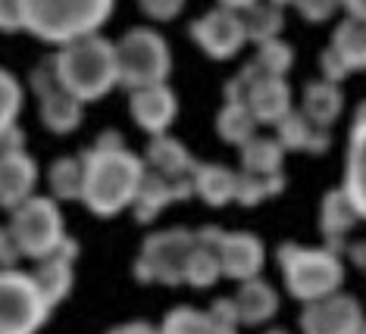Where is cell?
I'll return each instance as SVG.
<instances>
[{
  "mask_svg": "<svg viewBox=\"0 0 366 334\" xmlns=\"http://www.w3.org/2000/svg\"><path fill=\"white\" fill-rule=\"evenodd\" d=\"M85 160V188L81 203L97 219L132 210L138 197V188L147 175V166L129 147H91L81 153Z\"/></svg>",
  "mask_w": 366,
  "mask_h": 334,
  "instance_id": "cell-1",
  "label": "cell"
},
{
  "mask_svg": "<svg viewBox=\"0 0 366 334\" xmlns=\"http://www.w3.org/2000/svg\"><path fill=\"white\" fill-rule=\"evenodd\" d=\"M56 81L66 94H72L79 103H94L104 100L119 85V69H116V44L104 35H91L81 41L60 47L51 56Z\"/></svg>",
  "mask_w": 366,
  "mask_h": 334,
  "instance_id": "cell-2",
  "label": "cell"
},
{
  "mask_svg": "<svg viewBox=\"0 0 366 334\" xmlns=\"http://www.w3.org/2000/svg\"><path fill=\"white\" fill-rule=\"evenodd\" d=\"M116 0H22V25L31 38L54 47L101 35Z\"/></svg>",
  "mask_w": 366,
  "mask_h": 334,
  "instance_id": "cell-3",
  "label": "cell"
},
{
  "mask_svg": "<svg viewBox=\"0 0 366 334\" xmlns=\"http://www.w3.org/2000/svg\"><path fill=\"white\" fill-rule=\"evenodd\" d=\"M279 269L285 290L301 303H313L329 294H338L345 281V263L341 253L329 247H304V244H282L279 247Z\"/></svg>",
  "mask_w": 366,
  "mask_h": 334,
  "instance_id": "cell-4",
  "label": "cell"
},
{
  "mask_svg": "<svg viewBox=\"0 0 366 334\" xmlns=\"http://www.w3.org/2000/svg\"><path fill=\"white\" fill-rule=\"evenodd\" d=\"M116 69H119V85L129 91L166 85L172 72V50L157 29L138 25L116 41Z\"/></svg>",
  "mask_w": 366,
  "mask_h": 334,
  "instance_id": "cell-5",
  "label": "cell"
},
{
  "mask_svg": "<svg viewBox=\"0 0 366 334\" xmlns=\"http://www.w3.org/2000/svg\"><path fill=\"white\" fill-rule=\"evenodd\" d=\"M10 231L19 244L22 256L26 260H44V256H54L60 244L69 235H66V222L60 213V203L54 197H29L26 203H19L10 213Z\"/></svg>",
  "mask_w": 366,
  "mask_h": 334,
  "instance_id": "cell-6",
  "label": "cell"
},
{
  "mask_svg": "<svg viewBox=\"0 0 366 334\" xmlns=\"http://www.w3.org/2000/svg\"><path fill=\"white\" fill-rule=\"evenodd\" d=\"M194 250V231L188 228H166L144 238L135 260V278L141 285H185L188 256Z\"/></svg>",
  "mask_w": 366,
  "mask_h": 334,
  "instance_id": "cell-7",
  "label": "cell"
},
{
  "mask_svg": "<svg viewBox=\"0 0 366 334\" xmlns=\"http://www.w3.org/2000/svg\"><path fill=\"white\" fill-rule=\"evenodd\" d=\"M51 319V303L31 272L0 269V334H38Z\"/></svg>",
  "mask_w": 366,
  "mask_h": 334,
  "instance_id": "cell-8",
  "label": "cell"
},
{
  "mask_svg": "<svg viewBox=\"0 0 366 334\" xmlns=\"http://www.w3.org/2000/svg\"><path fill=\"white\" fill-rule=\"evenodd\" d=\"M31 91L38 97V119L44 125L51 135H72V131L81 125L85 119V103H79L72 94H66L56 81V72H54V60H44L41 66L31 69V79H29Z\"/></svg>",
  "mask_w": 366,
  "mask_h": 334,
  "instance_id": "cell-9",
  "label": "cell"
},
{
  "mask_svg": "<svg viewBox=\"0 0 366 334\" xmlns=\"http://www.w3.org/2000/svg\"><path fill=\"white\" fill-rule=\"evenodd\" d=\"M301 334H366V315L360 300L338 290V294L304 303Z\"/></svg>",
  "mask_w": 366,
  "mask_h": 334,
  "instance_id": "cell-10",
  "label": "cell"
},
{
  "mask_svg": "<svg viewBox=\"0 0 366 334\" xmlns=\"http://www.w3.org/2000/svg\"><path fill=\"white\" fill-rule=\"evenodd\" d=\"M188 31H191V38H194V44L201 47L210 60H232V56H238L241 47L247 44L241 13L226 10V6H216V10L197 16Z\"/></svg>",
  "mask_w": 366,
  "mask_h": 334,
  "instance_id": "cell-11",
  "label": "cell"
},
{
  "mask_svg": "<svg viewBox=\"0 0 366 334\" xmlns=\"http://www.w3.org/2000/svg\"><path fill=\"white\" fill-rule=\"evenodd\" d=\"M216 256H219V269L232 281H251L260 278L263 263H266V247L254 231H222L219 244H216Z\"/></svg>",
  "mask_w": 366,
  "mask_h": 334,
  "instance_id": "cell-12",
  "label": "cell"
},
{
  "mask_svg": "<svg viewBox=\"0 0 366 334\" xmlns=\"http://www.w3.org/2000/svg\"><path fill=\"white\" fill-rule=\"evenodd\" d=\"M129 113H132V122H135L141 131H147L151 138L166 135L179 116V97L169 85H151V88L129 91Z\"/></svg>",
  "mask_w": 366,
  "mask_h": 334,
  "instance_id": "cell-13",
  "label": "cell"
},
{
  "mask_svg": "<svg viewBox=\"0 0 366 334\" xmlns=\"http://www.w3.org/2000/svg\"><path fill=\"white\" fill-rule=\"evenodd\" d=\"M76 260H79V244L72 238H66L54 256L38 260L35 269H31V278H35L44 300L51 303V310L60 306L72 294V285H76Z\"/></svg>",
  "mask_w": 366,
  "mask_h": 334,
  "instance_id": "cell-14",
  "label": "cell"
},
{
  "mask_svg": "<svg viewBox=\"0 0 366 334\" xmlns=\"http://www.w3.org/2000/svg\"><path fill=\"white\" fill-rule=\"evenodd\" d=\"M38 163L29 150H0V210H16L35 197Z\"/></svg>",
  "mask_w": 366,
  "mask_h": 334,
  "instance_id": "cell-15",
  "label": "cell"
},
{
  "mask_svg": "<svg viewBox=\"0 0 366 334\" xmlns=\"http://www.w3.org/2000/svg\"><path fill=\"white\" fill-rule=\"evenodd\" d=\"M244 103L260 125H279L291 110H295V106H291L288 81L276 79V75H263L260 69L254 72L251 85H247V91H244Z\"/></svg>",
  "mask_w": 366,
  "mask_h": 334,
  "instance_id": "cell-16",
  "label": "cell"
},
{
  "mask_svg": "<svg viewBox=\"0 0 366 334\" xmlns=\"http://www.w3.org/2000/svg\"><path fill=\"white\" fill-rule=\"evenodd\" d=\"M191 194H194L191 178L188 181H169V178H163V175H157V172H147L144 181H141V188H138L135 203H132V213H135L138 222L147 225V222H154L169 203L188 200Z\"/></svg>",
  "mask_w": 366,
  "mask_h": 334,
  "instance_id": "cell-17",
  "label": "cell"
},
{
  "mask_svg": "<svg viewBox=\"0 0 366 334\" xmlns=\"http://www.w3.org/2000/svg\"><path fill=\"white\" fill-rule=\"evenodd\" d=\"M360 225V216H357L351 197L345 194V188H332L320 203V231L326 238V247L341 253L347 244V235Z\"/></svg>",
  "mask_w": 366,
  "mask_h": 334,
  "instance_id": "cell-18",
  "label": "cell"
},
{
  "mask_svg": "<svg viewBox=\"0 0 366 334\" xmlns=\"http://www.w3.org/2000/svg\"><path fill=\"white\" fill-rule=\"evenodd\" d=\"M147 172H157L169 181H188L197 169V160L188 153V147L172 135H157L144 150Z\"/></svg>",
  "mask_w": 366,
  "mask_h": 334,
  "instance_id": "cell-19",
  "label": "cell"
},
{
  "mask_svg": "<svg viewBox=\"0 0 366 334\" xmlns=\"http://www.w3.org/2000/svg\"><path fill=\"white\" fill-rule=\"evenodd\" d=\"M235 306H238V322L247 325V328H257V325H266L269 319H276L279 294L269 281L251 278V281H241L238 285Z\"/></svg>",
  "mask_w": 366,
  "mask_h": 334,
  "instance_id": "cell-20",
  "label": "cell"
},
{
  "mask_svg": "<svg viewBox=\"0 0 366 334\" xmlns=\"http://www.w3.org/2000/svg\"><path fill=\"white\" fill-rule=\"evenodd\" d=\"M345 194L351 197L360 222H366V125H354L347 138V160H345Z\"/></svg>",
  "mask_w": 366,
  "mask_h": 334,
  "instance_id": "cell-21",
  "label": "cell"
},
{
  "mask_svg": "<svg viewBox=\"0 0 366 334\" xmlns=\"http://www.w3.org/2000/svg\"><path fill=\"white\" fill-rule=\"evenodd\" d=\"M276 141L282 150H307V153H326L332 144L329 128H316L301 110H291L285 119L276 125Z\"/></svg>",
  "mask_w": 366,
  "mask_h": 334,
  "instance_id": "cell-22",
  "label": "cell"
},
{
  "mask_svg": "<svg viewBox=\"0 0 366 334\" xmlns=\"http://www.w3.org/2000/svg\"><path fill=\"white\" fill-rule=\"evenodd\" d=\"M341 110H345L341 85H332L326 79L307 81L304 97H301V113L316 125V128H332V125L338 122Z\"/></svg>",
  "mask_w": 366,
  "mask_h": 334,
  "instance_id": "cell-23",
  "label": "cell"
},
{
  "mask_svg": "<svg viewBox=\"0 0 366 334\" xmlns=\"http://www.w3.org/2000/svg\"><path fill=\"white\" fill-rule=\"evenodd\" d=\"M191 185H194V194L210 206H226L235 200L238 191V172H232L229 166L219 163H197L194 175H191Z\"/></svg>",
  "mask_w": 366,
  "mask_h": 334,
  "instance_id": "cell-24",
  "label": "cell"
},
{
  "mask_svg": "<svg viewBox=\"0 0 366 334\" xmlns=\"http://www.w3.org/2000/svg\"><path fill=\"white\" fill-rule=\"evenodd\" d=\"M329 50L338 56L347 72H366V22L345 16L332 31Z\"/></svg>",
  "mask_w": 366,
  "mask_h": 334,
  "instance_id": "cell-25",
  "label": "cell"
},
{
  "mask_svg": "<svg viewBox=\"0 0 366 334\" xmlns=\"http://www.w3.org/2000/svg\"><path fill=\"white\" fill-rule=\"evenodd\" d=\"M47 188L56 203H69V200H81V188H85V160L81 156H56L47 169Z\"/></svg>",
  "mask_w": 366,
  "mask_h": 334,
  "instance_id": "cell-26",
  "label": "cell"
},
{
  "mask_svg": "<svg viewBox=\"0 0 366 334\" xmlns=\"http://www.w3.org/2000/svg\"><path fill=\"white\" fill-rule=\"evenodd\" d=\"M241 22H244V35L247 41H254L257 47L266 44V41H276L285 29V13L282 6L269 4V0H257L254 6L241 10Z\"/></svg>",
  "mask_w": 366,
  "mask_h": 334,
  "instance_id": "cell-27",
  "label": "cell"
},
{
  "mask_svg": "<svg viewBox=\"0 0 366 334\" xmlns=\"http://www.w3.org/2000/svg\"><path fill=\"white\" fill-rule=\"evenodd\" d=\"M260 122L254 119V113L247 110L244 100H226V106L216 116V131L226 144H235V147H244L247 141L257 135Z\"/></svg>",
  "mask_w": 366,
  "mask_h": 334,
  "instance_id": "cell-28",
  "label": "cell"
},
{
  "mask_svg": "<svg viewBox=\"0 0 366 334\" xmlns=\"http://www.w3.org/2000/svg\"><path fill=\"white\" fill-rule=\"evenodd\" d=\"M160 334H238V328L216 322L207 310L194 306H176L160 325Z\"/></svg>",
  "mask_w": 366,
  "mask_h": 334,
  "instance_id": "cell-29",
  "label": "cell"
},
{
  "mask_svg": "<svg viewBox=\"0 0 366 334\" xmlns=\"http://www.w3.org/2000/svg\"><path fill=\"white\" fill-rule=\"evenodd\" d=\"M241 150V166L244 172L254 175H276L282 172V160H285V150L276 138H266V135H254Z\"/></svg>",
  "mask_w": 366,
  "mask_h": 334,
  "instance_id": "cell-30",
  "label": "cell"
},
{
  "mask_svg": "<svg viewBox=\"0 0 366 334\" xmlns=\"http://www.w3.org/2000/svg\"><path fill=\"white\" fill-rule=\"evenodd\" d=\"M285 188V175H254V172H238V191H235V203L241 206H260L263 200H272L282 194Z\"/></svg>",
  "mask_w": 366,
  "mask_h": 334,
  "instance_id": "cell-31",
  "label": "cell"
},
{
  "mask_svg": "<svg viewBox=\"0 0 366 334\" xmlns=\"http://www.w3.org/2000/svg\"><path fill=\"white\" fill-rule=\"evenodd\" d=\"M216 278H222V269H219V256H216L213 247L207 244H197L194 238V250L188 256V269H185V285L204 290L216 285Z\"/></svg>",
  "mask_w": 366,
  "mask_h": 334,
  "instance_id": "cell-32",
  "label": "cell"
},
{
  "mask_svg": "<svg viewBox=\"0 0 366 334\" xmlns=\"http://www.w3.org/2000/svg\"><path fill=\"white\" fill-rule=\"evenodd\" d=\"M22 100H26V94H22V85L16 81V75L0 66V138L10 128H16V119L22 113Z\"/></svg>",
  "mask_w": 366,
  "mask_h": 334,
  "instance_id": "cell-33",
  "label": "cell"
},
{
  "mask_svg": "<svg viewBox=\"0 0 366 334\" xmlns=\"http://www.w3.org/2000/svg\"><path fill=\"white\" fill-rule=\"evenodd\" d=\"M263 75H276V79H285V72L295 66V50H291L285 41H266V44L257 47V56L251 60Z\"/></svg>",
  "mask_w": 366,
  "mask_h": 334,
  "instance_id": "cell-34",
  "label": "cell"
},
{
  "mask_svg": "<svg viewBox=\"0 0 366 334\" xmlns=\"http://www.w3.org/2000/svg\"><path fill=\"white\" fill-rule=\"evenodd\" d=\"M295 10L307 22H329L341 10V0H295Z\"/></svg>",
  "mask_w": 366,
  "mask_h": 334,
  "instance_id": "cell-35",
  "label": "cell"
},
{
  "mask_svg": "<svg viewBox=\"0 0 366 334\" xmlns=\"http://www.w3.org/2000/svg\"><path fill=\"white\" fill-rule=\"evenodd\" d=\"M141 13L154 22H172L176 16L185 10V0H138Z\"/></svg>",
  "mask_w": 366,
  "mask_h": 334,
  "instance_id": "cell-36",
  "label": "cell"
},
{
  "mask_svg": "<svg viewBox=\"0 0 366 334\" xmlns=\"http://www.w3.org/2000/svg\"><path fill=\"white\" fill-rule=\"evenodd\" d=\"M0 31L4 35L26 31V25H22V0H0Z\"/></svg>",
  "mask_w": 366,
  "mask_h": 334,
  "instance_id": "cell-37",
  "label": "cell"
},
{
  "mask_svg": "<svg viewBox=\"0 0 366 334\" xmlns=\"http://www.w3.org/2000/svg\"><path fill=\"white\" fill-rule=\"evenodd\" d=\"M19 260H26V256H22L19 244H16L10 225H0V269H16Z\"/></svg>",
  "mask_w": 366,
  "mask_h": 334,
  "instance_id": "cell-38",
  "label": "cell"
},
{
  "mask_svg": "<svg viewBox=\"0 0 366 334\" xmlns=\"http://www.w3.org/2000/svg\"><path fill=\"white\" fill-rule=\"evenodd\" d=\"M213 315L216 322H222V325H229V328H238V306H235V297H219V300H213V306L207 310Z\"/></svg>",
  "mask_w": 366,
  "mask_h": 334,
  "instance_id": "cell-39",
  "label": "cell"
},
{
  "mask_svg": "<svg viewBox=\"0 0 366 334\" xmlns=\"http://www.w3.org/2000/svg\"><path fill=\"white\" fill-rule=\"evenodd\" d=\"M320 69H322V79L332 81V85H341V81H345L347 75H351V72L345 69V66H341V60H338L335 54H332L329 47L322 50V56H320Z\"/></svg>",
  "mask_w": 366,
  "mask_h": 334,
  "instance_id": "cell-40",
  "label": "cell"
},
{
  "mask_svg": "<svg viewBox=\"0 0 366 334\" xmlns=\"http://www.w3.org/2000/svg\"><path fill=\"white\" fill-rule=\"evenodd\" d=\"M107 334H160V328L151 322H122L116 325V328H110Z\"/></svg>",
  "mask_w": 366,
  "mask_h": 334,
  "instance_id": "cell-41",
  "label": "cell"
},
{
  "mask_svg": "<svg viewBox=\"0 0 366 334\" xmlns=\"http://www.w3.org/2000/svg\"><path fill=\"white\" fill-rule=\"evenodd\" d=\"M341 10L354 19H363L366 22V0H341Z\"/></svg>",
  "mask_w": 366,
  "mask_h": 334,
  "instance_id": "cell-42",
  "label": "cell"
},
{
  "mask_svg": "<svg viewBox=\"0 0 366 334\" xmlns=\"http://www.w3.org/2000/svg\"><path fill=\"white\" fill-rule=\"evenodd\" d=\"M347 256L357 263V269H366V241H357V244L347 247Z\"/></svg>",
  "mask_w": 366,
  "mask_h": 334,
  "instance_id": "cell-43",
  "label": "cell"
},
{
  "mask_svg": "<svg viewBox=\"0 0 366 334\" xmlns=\"http://www.w3.org/2000/svg\"><path fill=\"white\" fill-rule=\"evenodd\" d=\"M257 0H219V6H226V10H247V6H254Z\"/></svg>",
  "mask_w": 366,
  "mask_h": 334,
  "instance_id": "cell-44",
  "label": "cell"
},
{
  "mask_svg": "<svg viewBox=\"0 0 366 334\" xmlns=\"http://www.w3.org/2000/svg\"><path fill=\"white\" fill-rule=\"evenodd\" d=\"M354 125H366V100L360 106H357V113H354Z\"/></svg>",
  "mask_w": 366,
  "mask_h": 334,
  "instance_id": "cell-45",
  "label": "cell"
},
{
  "mask_svg": "<svg viewBox=\"0 0 366 334\" xmlns=\"http://www.w3.org/2000/svg\"><path fill=\"white\" fill-rule=\"evenodd\" d=\"M269 4H276V6H288V4H295V0H269Z\"/></svg>",
  "mask_w": 366,
  "mask_h": 334,
  "instance_id": "cell-46",
  "label": "cell"
},
{
  "mask_svg": "<svg viewBox=\"0 0 366 334\" xmlns=\"http://www.w3.org/2000/svg\"><path fill=\"white\" fill-rule=\"evenodd\" d=\"M266 334H288V331H279V328H276V331H266Z\"/></svg>",
  "mask_w": 366,
  "mask_h": 334,
  "instance_id": "cell-47",
  "label": "cell"
}]
</instances>
